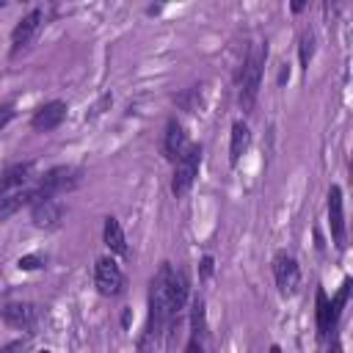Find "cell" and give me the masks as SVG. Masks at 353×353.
I'll return each instance as SVG.
<instances>
[{
  "mask_svg": "<svg viewBox=\"0 0 353 353\" xmlns=\"http://www.w3.org/2000/svg\"><path fill=\"white\" fill-rule=\"evenodd\" d=\"M265 58H268V44L256 41L251 44L243 69H240V91H237V102L245 113L254 110L256 97H259V85H262V72H265Z\"/></svg>",
  "mask_w": 353,
  "mask_h": 353,
  "instance_id": "cell-1",
  "label": "cell"
},
{
  "mask_svg": "<svg viewBox=\"0 0 353 353\" xmlns=\"http://www.w3.org/2000/svg\"><path fill=\"white\" fill-rule=\"evenodd\" d=\"M80 185V168L74 165H55L41 174V179L33 185L36 199H58L66 190H74Z\"/></svg>",
  "mask_w": 353,
  "mask_h": 353,
  "instance_id": "cell-2",
  "label": "cell"
},
{
  "mask_svg": "<svg viewBox=\"0 0 353 353\" xmlns=\"http://www.w3.org/2000/svg\"><path fill=\"white\" fill-rule=\"evenodd\" d=\"M201 157H204V149L199 143H190L188 152L174 163V176H171V193L174 196H185L193 188L199 168H201Z\"/></svg>",
  "mask_w": 353,
  "mask_h": 353,
  "instance_id": "cell-3",
  "label": "cell"
},
{
  "mask_svg": "<svg viewBox=\"0 0 353 353\" xmlns=\"http://www.w3.org/2000/svg\"><path fill=\"white\" fill-rule=\"evenodd\" d=\"M94 287L105 298H116L124 292V273L113 256H99L94 265Z\"/></svg>",
  "mask_w": 353,
  "mask_h": 353,
  "instance_id": "cell-4",
  "label": "cell"
},
{
  "mask_svg": "<svg viewBox=\"0 0 353 353\" xmlns=\"http://www.w3.org/2000/svg\"><path fill=\"white\" fill-rule=\"evenodd\" d=\"M273 279H276V287L281 295H292L301 284V268H298V259L287 251H279L273 256Z\"/></svg>",
  "mask_w": 353,
  "mask_h": 353,
  "instance_id": "cell-5",
  "label": "cell"
},
{
  "mask_svg": "<svg viewBox=\"0 0 353 353\" xmlns=\"http://www.w3.org/2000/svg\"><path fill=\"white\" fill-rule=\"evenodd\" d=\"M41 22H44V11H41V8H30V11L14 25V30H11V55H19V50H25V47L36 39Z\"/></svg>",
  "mask_w": 353,
  "mask_h": 353,
  "instance_id": "cell-6",
  "label": "cell"
},
{
  "mask_svg": "<svg viewBox=\"0 0 353 353\" xmlns=\"http://www.w3.org/2000/svg\"><path fill=\"white\" fill-rule=\"evenodd\" d=\"M0 317L14 328L30 331L39 323V309L28 301H6V303H0Z\"/></svg>",
  "mask_w": 353,
  "mask_h": 353,
  "instance_id": "cell-7",
  "label": "cell"
},
{
  "mask_svg": "<svg viewBox=\"0 0 353 353\" xmlns=\"http://www.w3.org/2000/svg\"><path fill=\"white\" fill-rule=\"evenodd\" d=\"M63 119H66V102L52 99V102H44L41 108L33 110V116H30V130H36V132H50V130L61 127Z\"/></svg>",
  "mask_w": 353,
  "mask_h": 353,
  "instance_id": "cell-8",
  "label": "cell"
},
{
  "mask_svg": "<svg viewBox=\"0 0 353 353\" xmlns=\"http://www.w3.org/2000/svg\"><path fill=\"white\" fill-rule=\"evenodd\" d=\"M328 226H331V240L336 248H345V207H342V188L331 185L328 190Z\"/></svg>",
  "mask_w": 353,
  "mask_h": 353,
  "instance_id": "cell-9",
  "label": "cell"
},
{
  "mask_svg": "<svg viewBox=\"0 0 353 353\" xmlns=\"http://www.w3.org/2000/svg\"><path fill=\"white\" fill-rule=\"evenodd\" d=\"M63 218V204L58 199H36L30 204V221L39 229H55Z\"/></svg>",
  "mask_w": 353,
  "mask_h": 353,
  "instance_id": "cell-10",
  "label": "cell"
},
{
  "mask_svg": "<svg viewBox=\"0 0 353 353\" xmlns=\"http://www.w3.org/2000/svg\"><path fill=\"white\" fill-rule=\"evenodd\" d=\"M188 132H185V127L176 121V119H168V124H165V135H163V152H165V157L171 160V163H176L185 152H188Z\"/></svg>",
  "mask_w": 353,
  "mask_h": 353,
  "instance_id": "cell-11",
  "label": "cell"
},
{
  "mask_svg": "<svg viewBox=\"0 0 353 353\" xmlns=\"http://www.w3.org/2000/svg\"><path fill=\"white\" fill-rule=\"evenodd\" d=\"M30 174H33V163H14L0 174V196L17 193L22 188L30 185Z\"/></svg>",
  "mask_w": 353,
  "mask_h": 353,
  "instance_id": "cell-12",
  "label": "cell"
},
{
  "mask_svg": "<svg viewBox=\"0 0 353 353\" xmlns=\"http://www.w3.org/2000/svg\"><path fill=\"white\" fill-rule=\"evenodd\" d=\"M36 201V188H22L17 193H8V196H0V221L11 218L14 212H19L22 207H30Z\"/></svg>",
  "mask_w": 353,
  "mask_h": 353,
  "instance_id": "cell-13",
  "label": "cell"
},
{
  "mask_svg": "<svg viewBox=\"0 0 353 353\" xmlns=\"http://www.w3.org/2000/svg\"><path fill=\"white\" fill-rule=\"evenodd\" d=\"M188 295H190V281H188V273L185 270H174L171 276V314L174 320H179L185 303H188Z\"/></svg>",
  "mask_w": 353,
  "mask_h": 353,
  "instance_id": "cell-14",
  "label": "cell"
},
{
  "mask_svg": "<svg viewBox=\"0 0 353 353\" xmlns=\"http://www.w3.org/2000/svg\"><path fill=\"white\" fill-rule=\"evenodd\" d=\"M248 143H251V130H248L245 121L237 119V121L232 124V141H229V163H232V165L240 163V157L245 154Z\"/></svg>",
  "mask_w": 353,
  "mask_h": 353,
  "instance_id": "cell-15",
  "label": "cell"
},
{
  "mask_svg": "<svg viewBox=\"0 0 353 353\" xmlns=\"http://www.w3.org/2000/svg\"><path fill=\"white\" fill-rule=\"evenodd\" d=\"M102 240H105V245L110 248V254H119V256H124V254H127V237H124V229H121V223H119L113 215H108V218H105Z\"/></svg>",
  "mask_w": 353,
  "mask_h": 353,
  "instance_id": "cell-16",
  "label": "cell"
},
{
  "mask_svg": "<svg viewBox=\"0 0 353 353\" xmlns=\"http://www.w3.org/2000/svg\"><path fill=\"white\" fill-rule=\"evenodd\" d=\"M314 317H317V336L323 339V336H328V331H334L331 328V306H328V295L323 292V290H317V295H314Z\"/></svg>",
  "mask_w": 353,
  "mask_h": 353,
  "instance_id": "cell-17",
  "label": "cell"
},
{
  "mask_svg": "<svg viewBox=\"0 0 353 353\" xmlns=\"http://www.w3.org/2000/svg\"><path fill=\"white\" fill-rule=\"evenodd\" d=\"M347 298H350V279H345V281H342V287H339V292L328 301V306H331V328L339 323V317H342V309H345Z\"/></svg>",
  "mask_w": 353,
  "mask_h": 353,
  "instance_id": "cell-18",
  "label": "cell"
},
{
  "mask_svg": "<svg viewBox=\"0 0 353 353\" xmlns=\"http://www.w3.org/2000/svg\"><path fill=\"white\" fill-rule=\"evenodd\" d=\"M298 58H301V69H309V63H312V58H314V33H312V30H303V33H301Z\"/></svg>",
  "mask_w": 353,
  "mask_h": 353,
  "instance_id": "cell-19",
  "label": "cell"
},
{
  "mask_svg": "<svg viewBox=\"0 0 353 353\" xmlns=\"http://www.w3.org/2000/svg\"><path fill=\"white\" fill-rule=\"evenodd\" d=\"M207 334V323H204V301H196L193 303V336L204 339Z\"/></svg>",
  "mask_w": 353,
  "mask_h": 353,
  "instance_id": "cell-20",
  "label": "cell"
},
{
  "mask_svg": "<svg viewBox=\"0 0 353 353\" xmlns=\"http://www.w3.org/2000/svg\"><path fill=\"white\" fill-rule=\"evenodd\" d=\"M199 88H201V85H193V88H188L185 94H179V97H176V102H179L185 110H193V108H196V94H199Z\"/></svg>",
  "mask_w": 353,
  "mask_h": 353,
  "instance_id": "cell-21",
  "label": "cell"
},
{
  "mask_svg": "<svg viewBox=\"0 0 353 353\" xmlns=\"http://www.w3.org/2000/svg\"><path fill=\"white\" fill-rule=\"evenodd\" d=\"M19 270H36L39 265H41V256H36V254H30V256H19Z\"/></svg>",
  "mask_w": 353,
  "mask_h": 353,
  "instance_id": "cell-22",
  "label": "cell"
},
{
  "mask_svg": "<svg viewBox=\"0 0 353 353\" xmlns=\"http://www.w3.org/2000/svg\"><path fill=\"white\" fill-rule=\"evenodd\" d=\"M0 353H28V345H25L22 339H14V342L3 345V347H0Z\"/></svg>",
  "mask_w": 353,
  "mask_h": 353,
  "instance_id": "cell-23",
  "label": "cell"
},
{
  "mask_svg": "<svg viewBox=\"0 0 353 353\" xmlns=\"http://www.w3.org/2000/svg\"><path fill=\"white\" fill-rule=\"evenodd\" d=\"M14 119V105L11 102H6V105H0V130L8 124Z\"/></svg>",
  "mask_w": 353,
  "mask_h": 353,
  "instance_id": "cell-24",
  "label": "cell"
},
{
  "mask_svg": "<svg viewBox=\"0 0 353 353\" xmlns=\"http://www.w3.org/2000/svg\"><path fill=\"white\" fill-rule=\"evenodd\" d=\"M185 353H204V339H199V336H190V342H188Z\"/></svg>",
  "mask_w": 353,
  "mask_h": 353,
  "instance_id": "cell-25",
  "label": "cell"
},
{
  "mask_svg": "<svg viewBox=\"0 0 353 353\" xmlns=\"http://www.w3.org/2000/svg\"><path fill=\"white\" fill-rule=\"evenodd\" d=\"M212 276V256L207 254L204 259H201V279H210Z\"/></svg>",
  "mask_w": 353,
  "mask_h": 353,
  "instance_id": "cell-26",
  "label": "cell"
},
{
  "mask_svg": "<svg viewBox=\"0 0 353 353\" xmlns=\"http://www.w3.org/2000/svg\"><path fill=\"white\" fill-rule=\"evenodd\" d=\"M325 353H342V342H339V339H334V342H331V347H328Z\"/></svg>",
  "mask_w": 353,
  "mask_h": 353,
  "instance_id": "cell-27",
  "label": "cell"
},
{
  "mask_svg": "<svg viewBox=\"0 0 353 353\" xmlns=\"http://www.w3.org/2000/svg\"><path fill=\"white\" fill-rule=\"evenodd\" d=\"M270 353H281V347H279V345H273V347H270Z\"/></svg>",
  "mask_w": 353,
  "mask_h": 353,
  "instance_id": "cell-28",
  "label": "cell"
},
{
  "mask_svg": "<svg viewBox=\"0 0 353 353\" xmlns=\"http://www.w3.org/2000/svg\"><path fill=\"white\" fill-rule=\"evenodd\" d=\"M39 353H52V350H39Z\"/></svg>",
  "mask_w": 353,
  "mask_h": 353,
  "instance_id": "cell-29",
  "label": "cell"
}]
</instances>
